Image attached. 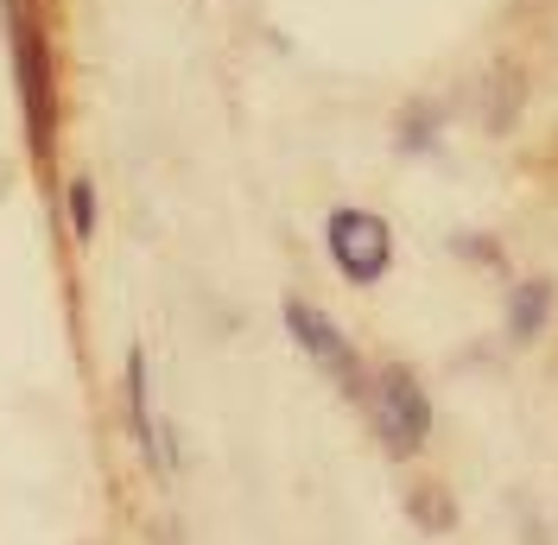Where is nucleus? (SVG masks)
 Masks as SVG:
<instances>
[{"mask_svg": "<svg viewBox=\"0 0 558 545\" xmlns=\"http://www.w3.org/2000/svg\"><path fill=\"white\" fill-rule=\"evenodd\" d=\"M368 412H375V432L393 457H413L432 438V400H425L413 368H381L368 380Z\"/></svg>", "mask_w": 558, "mask_h": 545, "instance_id": "obj_1", "label": "nucleus"}, {"mask_svg": "<svg viewBox=\"0 0 558 545\" xmlns=\"http://www.w3.org/2000/svg\"><path fill=\"white\" fill-rule=\"evenodd\" d=\"M324 241H330V261L343 267V279H355V286H375L393 267V229L375 209H337L324 222Z\"/></svg>", "mask_w": 558, "mask_h": 545, "instance_id": "obj_2", "label": "nucleus"}, {"mask_svg": "<svg viewBox=\"0 0 558 545\" xmlns=\"http://www.w3.org/2000/svg\"><path fill=\"white\" fill-rule=\"evenodd\" d=\"M286 330H292V342L312 355L317 368L330 380H343V393L349 400H368V375L355 368V349H349V337L324 317L317 305H305V299H286Z\"/></svg>", "mask_w": 558, "mask_h": 545, "instance_id": "obj_3", "label": "nucleus"}, {"mask_svg": "<svg viewBox=\"0 0 558 545\" xmlns=\"http://www.w3.org/2000/svg\"><path fill=\"white\" fill-rule=\"evenodd\" d=\"M13 70H20V102H26L33 146L45 153V146H51V128H58V102H51V58H45V38H33L26 20H13Z\"/></svg>", "mask_w": 558, "mask_h": 545, "instance_id": "obj_4", "label": "nucleus"}, {"mask_svg": "<svg viewBox=\"0 0 558 545\" xmlns=\"http://www.w3.org/2000/svg\"><path fill=\"white\" fill-rule=\"evenodd\" d=\"M546 311H553V286H546V279H526V286H514V305H508V337L533 342V337H539V324H546Z\"/></svg>", "mask_w": 558, "mask_h": 545, "instance_id": "obj_5", "label": "nucleus"}, {"mask_svg": "<svg viewBox=\"0 0 558 545\" xmlns=\"http://www.w3.org/2000/svg\"><path fill=\"white\" fill-rule=\"evenodd\" d=\"M64 204H70V235L89 241V235H96V184H89V178H70Z\"/></svg>", "mask_w": 558, "mask_h": 545, "instance_id": "obj_6", "label": "nucleus"}]
</instances>
